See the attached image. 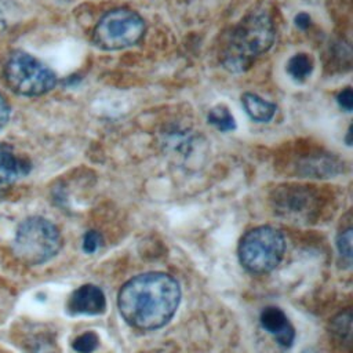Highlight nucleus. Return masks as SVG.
Listing matches in <instances>:
<instances>
[{
	"instance_id": "nucleus-1",
	"label": "nucleus",
	"mask_w": 353,
	"mask_h": 353,
	"mask_svg": "<svg viewBox=\"0 0 353 353\" xmlns=\"http://www.w3.org/2000/svg\"><path fill=\"white\" fill-rule=\"evenodd\" d=\"M181 301L178 281L167 273L148 272L130 279L120 290L117 306L123 319L139 330H156L175 314Z\"/></svg>"
},
{
	"instance_id": "nucleus-2",
	"label": "nucleus",
	"mask_w": 353,
	"mask_h": 353,
	"mask_svg": "<svg viewBox=\"0 0 353 353\" xmlns=\"http://www.w3.org/2000/svg\"><path fill=\"white\" fill-rule=\"evenodd\" d=\"M274 25L263 10L251 11L232 30L221 55V62L230 73H243L252 62L268 52L274 43Z\"/></svg>"
},
{
	"instance_id": "nucleus-3",
	"label": "nucleus",
	"mask_w": 353,
	"mask_h": 353,
	"mask_svg": "<svg viewBox=\"0 0 353 353\" xmlns=\"http://www.w3.org/2000/svg\"><path fill=\"white\" fill-rule=\"evenodd\" d=\"M62 245L58 228L43 216H29L19 223L12 251L26 265H41L54 258Z\"/></svg>"
},
{
	"instance_id": "nucleus-4",
	"label": "nucleus",
	"mask_w": 353,
	"mask_h": 353,
	"mask_svg": "<svg viewBox=\"0 0 353 353\" xmlns=\"http://www.w3.org/2000/svg\"><path fill=\"white\" fill-rule=\"evenodd\" d=\"M285 251L283 234L272 226H258L247 232L239 244L240 263L251 273L272 272Z\"/></svg>"
},
{
	"instance_id": "nucleus-5",
	"label": "nucleus",
	"mask_w": 353,
	"mask_h": 353,
	"mask_svg": "<svg viewBox=\"0 0 353 353\" xmlns=\"http://www.w3.org/2000/svg\"><path fill=\"white\" fill-rule=\"evenodd\" d=\"M4 76L11 90L25 97L43 95L57 84L55 73L46 63L25 51H14L8 57Z\"/></svg>"
},
{
	"instance_id": "nucleus-6",
	"label": "nucleus",
	"mask_w": 353,
	"mask_h": 353,
	"mask_svg": "<svg viewBox=\"0 0 353 353\" xmlns=\"http://www.w3.org/2000/svg\"><path fill=\"white\" fill-rule=\"evenodd\" d=\"M143 33L145 21L138 12L128 8H114L98 21L92 40L101 50L117 51L135 46Z\"/></svg>"
},
{
	"instance_id": "nucleus-7",
	"label": "nucleus",
	"mask_w": 353,
	"mask_h": 353,
	"mask_svg": "<svg viewBox=\"0 0 353 353\" xmlns=\"http://www.w3.org/2000/svg\"><path fill=\"white\" fill-rule=\"evenodd\" d=\"M106 309V299L103 291L94 284H84L79 287L68 301V310L70 314H102Z\"/></svg>"
},
{
	"instance_id": "nucleus-8",
	"label": "nucleus",
	"mask_w": 353,
	"mask_h": 353,
	"mask_svg": "<svg viewBox=\"0 0 353 353\" xmlns=\"http://www.w3.org/2000/svg\"><path fill=\"white\" fill-rule=\"evenodd\" d=\"M261 325L284 347H290L295 339V330L284 312L276 306H268L261 312Z\"/></svg>"
},
{
	"instance_id": "nucleus-9",
	"label": "nucleus",
	"mask_w": 353,
	"mask_h": 353,
	"mask_svg": "<svg viewBox=\"0 0 353 353\" xmlns=\"http://www.w3.org/2000/svg\"><path fill=\"white\" fill-rule=\"evenodd\" d=\"M30 170L26 159L17 154L12 146L0 143V192L10 188Z\"/></svg>"
},
{
	"instance_id": "nucleus-10",
	"label": "nucleus",
	"mask_w": 353,
	"mask_h": 353,
	"mask_svg": "<svg viewBox=\"0 0 353 353\" xmlns=\"http://www.w3.org/2000/svg\"><path fill=\"white\" fill-rule=\"evenodd\" d=\"M241 103L248 117L256 123H269L277 110L274 103L254 92H244L241 95Z\"/></svg>"
},
{
	"instance_id": "nucleus-11",
	"label": "nucleus",
	"mask_w": 353,
	"mask_h": 353,
	"mask_svg": "<svg viewBox=\"0 0 353 353\" xmlns=\"http://www.w3.org/2000/svg\"><path fill=\"white\" fill-rule=\"evenodd\" d=\"M163 146H164V150H167L174 156L178 154L179 157H186L189 156L188 153H190L192 150L193 139L188 134V131L174 127L163 132Z\"/></svg>"
},
{
	"instance_id": "nucleus-12",
	"label": "nucleus",
	"mask_w": 353,
	"mask_h": 353,
	"mask_svg": "<svg viewBox=\"0 0 353 353\" xmlns=\"http://www.w3.org/2000/svg\"><path fill=\"white\" fill-rule=\"evenodd\" d=\"M313 59L310 55L305 52H299L292 55L285 66L287 73L290 77L296 83H303L309 79V76L313 72Z\"/></svg>"
},
{
	"instance_id": "nucleus-13",
	"label": "nucleus",
	"mask_w": 353,
	"mask_h": 353,
	"mask_svg": "<svg viewBox=\"0 0 353 353\" xmlns=\"http://www.w3.org/2000/svg\"><path fill=\"white\" fill-rule=\"evenodd\" d=\"M207 121L222 132L233 131L236 128L234 117L225 105L212 106L207 113Z\"/></svg>"
},
{
	"instance_id": "nucleus-14",
	"label": "nucleus",
	"mask_w": 353,
	"mask_h": 353,
	"mask_svg": "<svg viewBox=\"0 0 353 353\" xmlns=\"http://www.w3.org/2000/svg\"><path fill=\"white\" fill-rule=\"evenodd\" d=\"M98 343H99L98 335L94 331H87L79 335L73 341L72 346L77 353H92L98 347Z\"/></svg>"
},
{
	"instance_id": "nucleus-15",
	"label": "nucleus",
	"mask_w": 353,
	"mask_h": 353,
	"mask_svg": "<svg viewBox=\"0 0 353 353\" xmlns=\"http://www.w3.org/2000/svg\"><path fill=\"white\" fill-rule=\"evenodd\" d=\"M352 241H353V232L352 228L342 230L336 237V248L342 259L347 263L352 262Z\"/></svg>"
},
{
	"instance_id": "nucleus-16",
	"label": "nucleus",
	"mask_w": 353,
	"mask_h": 353,
	"mask_svg": "<svg viewBox=\"0 0 353 353\" xmlns=\"http://www.w3.org/2000/svg\"><path fill=\"white\" fill-rule=\"evenodd\" d=\"M102 244V236L97 230H88L83 237V250L87 254L95 252Z\"/></svg>"
},
{
	"instance_id": "nucleus-17",
	"label": "nucleus",
	"mask_w": 353,
	"mask_h": 353,
	"mask_svg": "<svg viewBox=\"0 0 353 353\" xmlns=\"http://www.w3.org/2000/svg\"><path fill=\"white\" fill-rule=\"evenodd\" d=\"M336 102H338L341 109H343L345 112H350L352 108H353V92H352V88L346 87L345 90H342L336 95Z\"/></svg>"
},
{
	"instance_id": "nucleus-18",
	"label": "nucleus",
	"mask_w": 353,
	"mask_h": 353,
	"mask_svg": "<svg viewBox=\"0 0 353 353\" xmlns=\"http://www.w3.org/2000/svg\"><path fill=\"white\" fill-rule=\"evenodd\" d=\"M8 119H10V106L3 98V95L0 94V130L7 124Z\"/></svg>"
},
{
	"instance_id": "nucleus-19",
	"label": "nucleus",
	"mask_w": 353,
	"mask_h": 353,
	"mask_svg": "<svg viewBox=\"0 0 353 353\" xmlns=\"http://www.w3.org/2000/svg\"><path fill=\"white\" fill-rule=\"evenodd\" d=\"M295 25L296 28H299L301 30H306L310 26V17L306 12H299L295 15Z\"/></svg>"
},
{
	"instance_id": "nucleus-20",
	"label": "nucleus",
	"mask_w": 353,
	"mask_h": 353,
	"mask_svg": "<svg viewBox=\"0 0 353 353\" xmlns=\"http://www.w3.org/2000/svg\"><path fill=\"white\" fill-rule=\"evenodd\" d=\"M303 353H312V352H307V350H306V352H303Z\"/></svg>"
}]
</instances>
